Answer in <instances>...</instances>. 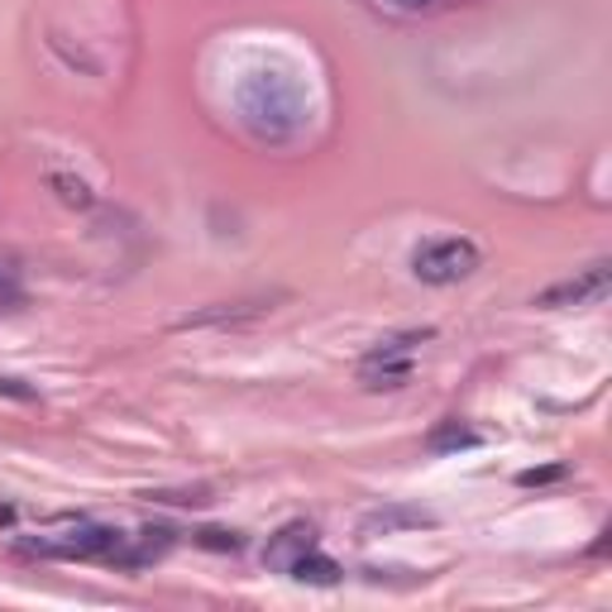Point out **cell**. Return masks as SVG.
Listing matches in <instances>:
<instances>
[{"label": "cell", "instance_id": "277c9868", "mask_svg": "<svg viewBox=\"0 0 612 612\" xmlns=\"http://www.w3.org/2000/svg\"><path fill=\"white\" fill-rule=\"evenodd\" d=\"M608 292V263H593V269H583L579 277H569V283L540 292V306H583V302H598Z\"/></svg>", "mask_w": 612, "mask_h": 612}, {"label": "cell", "instance_id": "9c48e42d", "mask_svg": "<svg viewBox=\"0 0 612 612\" xmlns=\"http://www.w3.org/2000/svg\"><path fill=\"white\" fill-rule=\"evenodd\" d=\"M53 187H63V201H73V206H87V201H91L87 187L73 183V177H53Z\"/></svg>", "mask_w": 612, "mask_h": 612}, {"label": "cell", "instance_id": "52a82bcc", "mask_svg": "<svg viewBox=\"0 0 612 612\" xmlns=\"http://www.w3.org/2000/svg\"><path fill=\"white\" fill-rule=\"evenodd\" d=\"M469 445H479V430H469L459 422H445L436 436H430V450H469Z\"/></svg>", "mask_w": 612, "mask_h": 612}, {"label": "cell", "instance_id": "7a4b0ae2", "mask_svg": "<svg viewBox=\"0 0 612 612\" xmlns=\"http://www.w3.org/2000/svg\"><path fill=\"white\" fill-rule=\"evenodd\" d=\"M479 269V249L469 240H436L426 249L412 254V273L430 287H450V283H465L469 273Z\"/></svg>", "mask_w": 612, "mask_h": 612}, {"label": "cell", "instance_id": "8992f818", "mask_svg": "<svg viewBox=\"0 0 612 612\" xmlns=\"http://www.w3.org/2000/svg\"><path fill=\"white\" fill-rule=\"evenodd\" d=\"M287 575H292V579H302V583H336V579H340V565H336V560H326L321 550H306L302 560L287 569Z\"/></svg>", "mask_w": 612, "mask_h": 612}, {"label": "cell", "instance_id": "6da1fadb", "mask_svg": "<svg viewBox=\"0 0 612 612\" xmlns=\"http://www.w3.org/2000/svg\"><path fill=\"white\" fill-rule=\"evenodd\" d=\"M234 110H240V124L259 144H292L306 124V101L297 91V81L277 67H259L240 81L234 91Z\"/></svg>", "mask_w": 612, "mask_h": 612}, {"label": "cell", "instance_id": "5b68a950", "mask_svg": "<svg viewBox=\"0 0 612 612\" xmlns=\"http://www.w3.org/2000/svg\"><path fill=\"white\" fill-rule=\"evenodd\" d=\"M306 550H316V532H312L306 522H292V526H283V532L269 540L263 560H269V569H277V575H287V569L297 565Z\"/></svg>", "mask_w": 612, "mask_h": 612}, {"label": "cell", "instance_id": "ba28073f", "mask_svg": "<svg viewBox=\"0 0 612 612\" xmlns=\"http://www.w3.org/2000/svg\"><path fill=\"white\" fill-rule=\"evenodd\" d=\"M397 522H407V526H422L426 517L422 512H373L369 526H397Z\"/></svg>", "mask_w": 612, "mask_h": 612}, {"label": "cell", "instance_id": "30bf717a", "mask_svg": "<svg viewBox=\"0 0 612 612\" xmlns=\"http://www.w3.org/2000/svg\"><path fill=\"white\" fill-rule=\"evenodd\" d=\"M393 6H402V10H426V6H436V0H393Z\"/></svg>", "mask_w": 612, "mask_h": 612}, {"label": "cell", "instance_id": "3957f363", "mask_svg": "<svg viewBox=\"0 0 612 612\" xmlns=\"http://www.w3.org/2000/svg\"><path fill=\"white\" fill-rule=\"evenodd\" d=\"M422 340H426V330L422 336H397V340L379 345V350H369L364 364H359V383L364 387H402L412 379V350Z\"/></svg>", "mask_w": 612, "mask_h": 612}]
</instances>
